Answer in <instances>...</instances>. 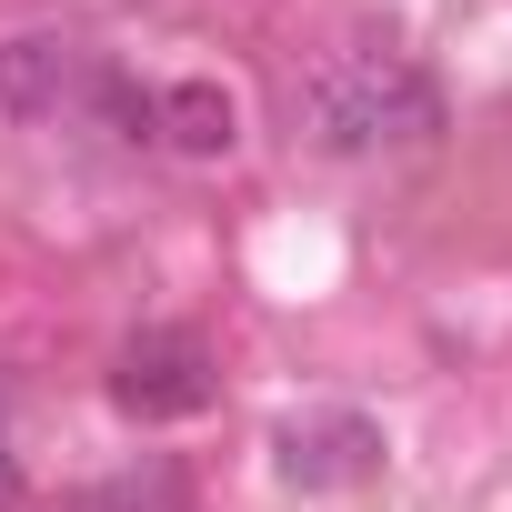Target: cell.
Here are the masks:
<instances>
[{"instance_id": "obj_1", "label": "cell", "mask_w": 512, "mask_h": 512, "mask_svg": "<svg viewBox=\"0 0 512 512\" xmlns=\"http://www.w3.org/2000/svg\"><path fill=\"white\" fill-rule=\"evenodd\" d=\"M292 121H302V141L332 151V161L402 151V141L432 131V81H422L412 61H392V51H332V61H312Z\"/></svg>"}, {"instance_id": "obj_2", "label": "cell", "mask_w": 512, "mask_h": 512, "mask_svg": "<svg viewBox=\"0 0 512 512\" xmlns=\"http://www.w3.org/2000/svg\"><path fill=\"white\" fill-rule=\"evenodd\" d=\"M111 392H121V412H141V422H181V412H201V402H211V362H201V342H191V332H151V342H131V352H121Z\"/></svg>"}, {"instance_id": "obj_3", "label": "cell", "mask_w": 512, "mask_h": 512, "mask_svg": "<svg viewBox=\"0 0 512 512\" xmlns=\"http://www.w3.org/2000/svg\"><path fill=\"white\" fill-rule=\"evenodd\" d=\"M91 81L101 71L81 61V41H51V31L0 51V111H21V121H61L71 101H91Z\"/></svg>"}, {"instance_id": "obj_4", "label": "cell", "mask_w": 512, "mask_h": 512, "mask_svg": "<svg viewBox=\"0 0 512 512\" xmlns=\"http://www.w3.org/2000/svg\"><path fill=\"white\" fill-rule=\"evenodd\" d=\"M151 131L181 141V151H201V161H221V151L241 141V111H231V91H211V81H171V91L151 101Z\"/></svg>"}, {"instance_id": "obj_5", "label": "cell", "mask_w": 512, "mask_h": 512, "mask_svg": "<svg viewBox=\"0 0 512 512\" xmlns=\"http://www.w3.org/2000/svg\"><path fill=\"white\" fill-rule=\"evenodd\" d=\"M372 422H322V432H292L282 442V462H292V482H352V472H372Z\"/></svg>"}]
</instances>
